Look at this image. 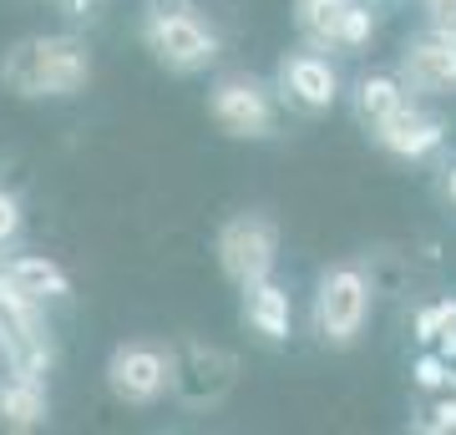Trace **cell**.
<instances>
[{"mask_svg":"<svg viewBox=\"0 0 456 435\" xmlns=\"http://www.w3.org/2000/svg\"><path fill=\"white\" fill-rule=\"evenodd\" d=\"M0 81H5V92H16L26 101L77 97L92 81V51L77 36H26L5 51Z\"/></svg>","mask_w":456,"mask_h":435,"instance_id":"1","label":"cell"},{"mask_svg":"<svg viewBox=\"0 0 456 435\" xmlns=\"http://www.w3.org/2000/svg\"><path fill=\"white\" fill-rule=\"evenodd\" d=\"M370 319V284L360 269H330L314 289V334L330 350H350Z\"/></svg>","mask_w":456,"mask_h":435,"instance_id":"2","label":"cell"},{"mask_svg":"<svg viewBox=\"0 0 456 435\" xmlns=\"http://www.w3.org/2000/svg\"><path fill=\"white\" fill-rule=\"evenodd\" d=\"M142 41H147V51L158 56V66L178 71V77H193V71H203V66L218 56L213 26L198 20L193 11H158V16H147Z\"/></svg>","mask_w":456,"mask_h":435,"instance_id":"3","label":"cell"},{"mask_svg":"<svg viewBox=\"0 0 456 435\" xmlns=\"http://www.w3.org/2000/svg\"><path fill=\"white\" fill-rule=\"evenodd\" d=\"M274 258H279V233L264 213H239L218 228V269L239 289L274 274Z\"/></svg>","mask_w":456,"mask_h":435,"instance_id":"4","label":"cell"},{"mask_svg":"<svg viewBox=\"0 0 456 435\" xmlns=\"http://www.w3.org/2000/svg\"><path fill=\"white\" fill-rule=\"evenodd\" d=\"M208 117L218 122V132L248 137V142H259V137L274 132V101H269V92H264L259 81H248V77L218 81L208 92Z\"/></svg>","mask_w":456,"mask_h":435,"instance_id":"5","label":"cell"},{"mask_svg":"<svg viewBox=\"0 0 456 435\" xmlns=\"http://www.w3.org/2000/svg\"><path fill=\"white\" fill-rule=\"evenodd\" d=\"M107 385L122 405H152L173 385V365L152 344H117L112 359H107Z\"/></svg>","mask_w":456,"mask_h":435,"instance_id":"6","label":"cell"},{"mask_svg":"<svg viewBox=\"0 0 456 435\" xmlns=\"http://www.w3.org/2000/svg\"><path fill=\"white\" fill-rule=\"evenodd\" d=\"M279 92L289 107H299L305 117H320L335 107L340 97V77H335V66L325 56H314V51H299V56H284L279 61Z\"/></svg>","mask_w":456,"mask_h":435,"instance_id":"7","label":"cell"},{"mask_svg":"<svg viewBox=\"0 0 456 435\" xmlns=\"http://www.w3.org/2000/svg\"><path fill=\"white\" fill-rule=\"evenodd\" d=\"M401 81L416 97H452L456 92V36L436 31V36H426V41H416V46H406Z\"/></svg>","mask_w":456,"mask_h":435,"instance_id":"8","label":"cell"},{"mask_svg":"<svg viewBox=\"0 0 456 435\" xmlns=\"http://www.w3.org/2000/svg\"><path fill=\"white\" fill-rule=\"evenodd\" d=\"M446 127H441L436 117L416 112V107H401L395 117L386 122H375V142L386 147L391 157H426V152H436Z\"/></svg>","mask_w":456,"mask_h":435,"instance_id":"9","label":"cell"},{"mask_svg":"<svg viewBox=\"0 0 456 435\" xmlns=\"http://www.w3.org/2000/svg\"><path fill=\"white\" fill-rule=\"evenodd\" d=\"M0 278H5L16 294L36 299V304H46V299H66V294H71V278H66V269L56 263V258H46V254H20V258H11V263L0 269Z\"/></svg>","mask_w":456,"mask_h":435,"instance_id":"10","label":"cell"},{"mask_svg":"<svg viewBox=\"0 0 456 435\" xmlns=\"http://www.w3.org/2000/svg\"><path fill=\"white\" fill-rule=\"evenodd\" d=\"M46 425V385L41 375L11 370V380H0V431H36Z\"/></svg>","mask_w":456,"mask_h":435,"instance_id":"11","label":"cell"},{"mask_svg":"<svg viewBox=\"0 0 456 435\" xmlns=\"http://www.w3.org/2000/svg\"><path fill=\"white\" fill-rule=\"evenodd\" d=\"M289 294L279 289L274 278H259V284H248L244 289V324L254 329L259 339L269 344H284L289 339Z\"/></svg>","mask_w":456,"mask_h":435,"instance_id":"12","label":"cell"},{"mask_svg":"<svg viewBox=\"0 0 456 435\" xmlns=\"http://www.w3.org/2000/svg\"><path fill=\"white\" fill-rule=\"evenodd\" d=\"M350 5H355V0H299V5H294V26L310 36L314 46H340Z\"/></svg>","mask_w":456,"mask_h":435,"instance_id":"13","label":"cell"},{"mask_svg":"<svg viewBox=\"0 0 456 435\" xmlns=\"http://www.w3.org/2000/svg\"><path fill=\"white\" fill-rule=\"evenodd\" d=\"M355 107L365 122H386V117H395L401 107H406V81L401 77H365L355 86Z\"/></svg>","mask_w":456,"mask_h":435,"instance_id":"14","label":"cell"},{"mask_svg":"<svg viewBox=\"0 0 456 435\" xmlns=\"http://www.w3.org/2000/svg\"><path fill=\"white\" fill-rule=\"evenodd\" d=\"M370 31H375L370 11H365V5H350V16H345V31H340V46H345V51L365 46V41H370Z\"/></svg>","mask_w":456,"mask_h":435,"instance_id":"15","label":"cell"},{"mask_svg":"<svg viewBox=\"0 0 456 435\" xmlns=\"http://www.w3.org/2000/svg\"><path fill=\"white\" fill-rule=\"evenodd\" d=\"M411 375H416V385H421V390H441L446 380H452V370H446V355H421L416 365H411Z\"/></svg>","mask_w":456,"mask_h":435,"instance_id":"16","label":"cell"},{"mask_svg":"<svg viewBox=\"0 0 456 435\" xmlns=\"http://www.w3.org/2000/svg\"><path fill=\"white\" fill-rule=\"evenodd\" d=\"M456 319V304H436V309H426L421 319H416V339L421 344H431V339H441V329Z\"/></svg>","mask_w":456,"mask_h":435,"instance_id":"17","label":"cell"},{"mask_svg":"<svg viewBox=\"0 0 456 435\" xmlns=\"http://www.w3.org/2000/svg\"><path fill=\"white\" fill-rule=\"evenodd\" d=\"M20 233V203L0 188V243H11Z\"/></svg>","mask_w":456,"mask_h":435,"instance_id":"18","label":"cell"},{"mask_svg":"<svg viewBox=\"0 0 456 435\" xmlns=\"http://www.w3.org/2000/svg\"><path fill=\"white\" fill-rule=\"evenodd\" d=\"M436 425H441V431H446V425H456V400L436 405Z\"/></svg>","mask_w":456,"mask_h":435,"instance_id":"19","label":"cell"},{"mask_svg":"<svg viewBox=\"0 0 456 435\" xmlns=\"http://www.w3.org/2000/svg\"><path fill=\"white\" fill-rule=\"evenodd\" d=\"M446 193H452V203H456V167H452V178H446Z\"/></svg>","mask_w":456,"mask_h":435,"instance_id":"20","label":"cell"}]
</instances>
